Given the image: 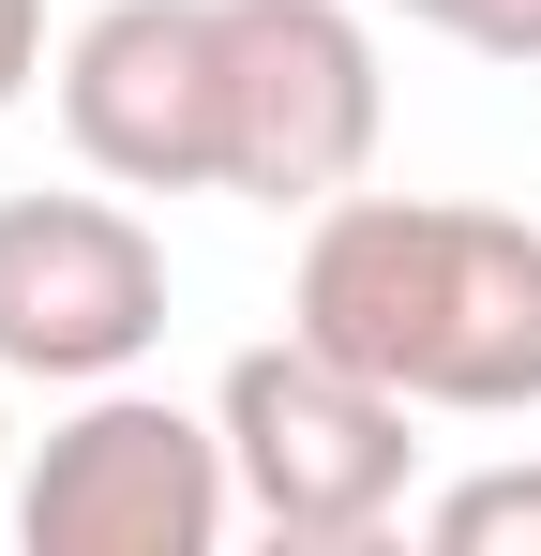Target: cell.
<instances>
[{"mask_svg":"<svg viewBox=\"0 0 541 556\" xmlns=\"http://www.w3.org/2000/svg\"><path fill=\"white\" fill-rule=\"evenodd\" d=\"M406 30H451V46H481V61H527L541 76V0H391Z\"/></svg>","mask_w":541,"mask_h":556,"instance_id":"obj_8","label":"cell"},{"mask_svg":"<svg viewBox=\"0 0 541 556\" xmlns=\"http://www.w3.org/2000/svg\"><path fill=\"white\" fill-rule=\"evenodd\" d=\"M61 136L121 195H226V0H105V15H76Z\"/></svg>","mask_w":541,"mask_h":556,"instance_id":"obj_5","label":"cell"},{"mask_svg":"<svg viewBox=\"0 0 541 556\" xmlns=\"http://www.w3.org/2000/svg\"><path fill=\"white\" fill-rule=\"evenodd\" d=\"M391 136V76L347 0H226V195L331 211Z\"/></svg>","mask_w":541,"mask_h":556,"instance_id":"obj_4","label":"cell"},{"mask_svg":"<svg viewBox=\"0 0 541 556\" xmlns=\"http://www.w3.org/2000/svg\"><path fill=\"white\" fill-rule=\"evenodd\" d=\"M286 331L391 376L406 406L527 421L541 406V226L527 211H466V195H361L347 181L331 211H301Z\"/></svg>","mask_w":541,"mask_h":556,"instance_id":"obj_1","label":"cell"},{"mask_svg":"<svg viewBox=\"0 0 541 556\" xmlns=\"http://www.w3.org/2000/svg\"><path fill=\"white\" fill-rule=\"evenodd\" d=\"M0 452H15V437H0Z\"/></svg>","mask_w":541,"mask_h":556,"instance_id":"obj_10","label":"cell"},{"mask_svg":"<svg viewBox=\"0 0 541 556\" xmlns=\"http://www.w3.org/2000/svg\"><path fill=\"white\" fill-rule=\"evenodd\" d=\"M422 527H437V556H541V466H481V481H451Z\"/></svg>","mask_w":541,"mask_h":556,"instance_id":"obj_7","label":"cell"},{"mask_svg":"<svg viewBox=\"0 0 541 556\" xmlns=\"http://www.w3.org/2000/svg\"><path fill=\"white\" fill-rule=\"evenodd\" d=\"M241 527V466H226V421H196L166 391H90L76 421L30 452L15 481V542L30 556H211Z\"/></svg>","mask_w":541,"mask_h":556,"instance_id":"obj_3","label":"cell"},{"mask_svg":"<svg viewBox=\"0 0 541 556\" xmlns=\"http://www.w3.org/2000/svg\"><path fill=\"white\" fill-rule=\"evenodd\" d=\"M166 346V241L121 195H0V376L105 391Z\"/></svg>","mask_w":541,"mask_h":556,"instance_id":"obj_6","label":"cell"},{"mask_svg":"<svg viewBox=\"0 0 541 556\" xmlns=\"http://www.w3.org/2000/svg\"><path fill=\"white\" fill-rule=\"evenodd\" d=\"M30 76H61V61H46V0H0V105L30 91Z\"/></svg>","mask_w":541,"mask_h":556,"instance_id":"obj_9","label":"cell"},{"mask_svg":"<svg viewBox=\"0 0 541 556\" xmlns=\"http://www.w3.org/2000/svg\"><path fill=\"white\" fill-rule=\"evenodd\" d=\"M211 421H226V466H241V511H256L270 542H376L391 511H406V466H422V406L391 391V376L331 362L316 331H286V346H241L226 391H211Z\"/></svg>","mask_w":541,"mask_h":556,"instance_id":"obj_2","label":"cell"}]
</instances>
